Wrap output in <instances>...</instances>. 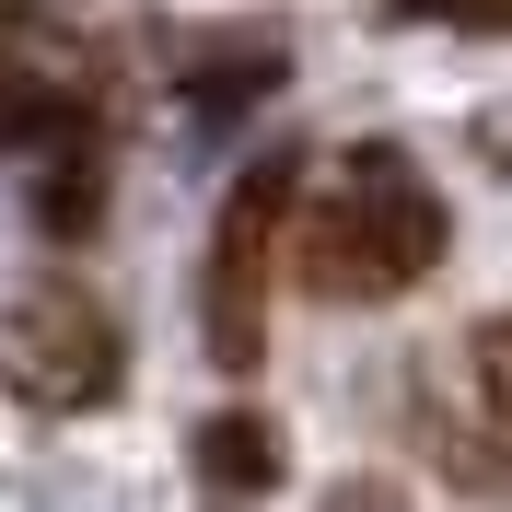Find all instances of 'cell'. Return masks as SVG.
I'll list each match as a JSON object with an SVG mask.
<instances>
[{
    "mask_svg": "<svg viewBox=\"0 0 512 512\" xmlns=\"http://www.w3.org/2000/svg\"><path fill=\"white\" fill-rule=\"evenodd\" d=\"M454 245V210L419 187V163L396 140H361L338 198L303 222V291L315 303H396L408 280H431Z\"/></svg>",
    "mask_w": 512,
    "mask_h": 512,
    "instance_id": "6da1fadb",
    "label": "cell"
},
{
    "mask_svg": "<svg viewBox=\"0 0 512 512\" xmlns=\"http://www.w3.org/2000/svg\"><path fill=\"white\" fill-rule=\"evenodd\" d=\"M0 384H12L24 408H47V419L105 408L128 384V338H117V315H105L82 280L35 268V280L0 291Z\"/></svg>",
    "mask_w": 512,
    "mask_h": 512,
    "instance_id": "7a4b0ae2",
    "label": "cell"
},
{
    "mask_svg": "<svg viewBox=\"0 0 512 512\" xmlns=\"http://www.w3.org/2000/svg\"><path fill=\"white\" fill-rule=\"evenodd\" d=\"M291 198H303V152H256L222 198V233L198 268V338L222 373H256V350H268V256H280Z\"/></svg>",
    "mask_w": 512,
    "mask_h": 512,
    "instance_id": "3957f363",
    "label": "cell"
},
{
    "mask_svg": "<svg viewBox=\"0 0 512 512\" xmlns=\"http://www.w3.org/2000/svg\"><path fill=\"white\" fill-rule=\"evenodd\" d=\"M187 466H198L210 501H256V489H280V431H268L256 408H222V419H198Z\"/></svg>",
    "mask_w": 512,
    "mask_h": 512,
    "instance_id": "277c9868",
    "label": "cell"
},
{
    "mask_svg": "<svg viewBox=\"0 0 512 512\" xmlns=\"http://www.w3.org/2000/svg\"><path fill=\"white\" fill-rule=\"evenodd\" d=\"M256 94H280V35H222V47H210V59L187 70V117H245Z\"/></svg>",
    "mask_w": 512,
    "mask_h": 512,
    "instance_id": "5b68a950",
    "label": "cell"
},
{
    "mask_svg": "<svg viewBox=\"0 0 512 512\" xmlns=\"http://www.w3.org/2000/svg\"><path fill=\"white\" fill-rule=\"evenodd\" d=\"M94 210H105L94 163H82V152H59V175L35 187V222H47V233H94Z\"/></svg>",
    "mask_w": 512,
    "mask_h": 512,
    "instance_id": "8992f818",
    "label": "cell"
},
{
    "mask_svg": "<svg viewBox=\"0 0 512 512\" xmlns=\"http://www.w3.org/2000/svg\"><path fill=\"white\" fill-rule=\"evenodd\" d=\"M396 24H454V35H501L512 0H396Z\"/></svg>",
    "mask_w": 512,
    "mask_h": 512,
    "instance_id": "52a82bcc",
    "label": "cell"
}]
</instances>
